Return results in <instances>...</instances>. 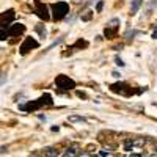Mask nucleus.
Listing matches in <instances>:
<instances>
[{"mask_svg": "<svg viewBox=\"0 0 157 157\" xmlns=\"http://www.w3.org/2000/svg\"><path fill=\"white\" fill-rule=\"evenodd\" d=\"M43 105H52L50 94H44V96H41L39 99H36V101H30L27 105H21L19 109L21 110H36V109L43 107Z\"/></svg>", "mask_w": 157, "mask_h": 157, "instance_id": "f257e3e1", "label": "nucleus"}, {"mask_svg": "<svg viewBox=\"0 0 157 157\" xmlns=\"http://www.w3.org/2000/svg\"><path fill=\"white\" fill-rule=\"evenodd\" d=\"M55 85L60 90H72V88H75V82L72 80V78H69L68 75H63V74L61 75H57Z\"/></svg>", "mask_w": 157, "mask_h": 157, "instance_id": "f03ea898", "label": "nucleus"}, {"mask_svg": "<svg viewBox=\"0 0 157 157\" xmlns=\"http://www.w3.org/2000/svg\"><path fill=\"white\" fill-rule=\"evenodd\" d=\"M54 10V19H63L69 13V5L66 2H58L52 6Z\"/></svg>", "mask_w": 157, "mask_h": 157, "instance_id": "7ed1b4c3", "label": "nucleus"}, {"mask_svg": "<svg viewBox=\"0 0 157 157\" xmlns=\"http://www.w3.org/2000/svg\"><path fill=\"white\" fill-rule=\"evenodd\" d=\"M39 44H38V41H35L33 38H25V41H24V44L21 46V54L22 55H25L29 52V49H36Z\"/></svg>", "mask_w": 157, "mask_h": 157, "instance_id": "20e7f679", "label": "nucleus"}, {"mask_svg": "<svg viewBox=\"0 0 157 157\" xmlns=\"http://www.w3.org/2000/svg\"><path fill=\"white\" fill-rule=\"evenodd\" d=\"M118 25H120V19H112V21L109 22L107 29H105V36H107L109 39L115 36V33H116V30H118Z\"/></svg>", "mask_w": 157, "mask_h": 157, "instance_id": "39448f33", "label": "nucleus"}, {"mask_svg": "<svg viewBox=\"0 0 157 157\" xmlns=\"http://www.w3.org/2000/svg\"><path fill=\"white\" fill-rule=\"evenodd\" d=\"M14 19V10H8V11H5L3 14H2V29H8V27H11L10 25V22Z\"/></svg>", "mask_w": 157, "mask_h": 157, "instance_id": "423d86ee", "label": "nucleus"}, {"mask_svg": "<svg viewBox=\"0 0 157 157\" xmlns=\"http://www.w3.org/2000/svg\"><path fill=\"white\" fill-rule=\"evenodd\" d=\"M24 30H25V27H24L22 24H14V25H11V27H10V30H8V35H10V36L21 35V33H24Z\"/></svg>", "mask_w": 157, "mask_h": 157, "instance_id": "0eeeda50", "label": "nucleus"}, {"mask_svg": "<svg viewBox=\"0 0 157 157\" xmlns=\"http://www.w3.org/2000/svg\"><path fill=\"white\" fill-rule=\"evenodd\" d=\"M36 14L41 17V19H49V13H47V6L46 5H41L38 3V8H36Z\"/></svg>", "mask_w": 157, "mask_h": 157, "instance_id": "6e6552de", "label": "nucleus"}, {"mask_svg": "<svg viewBox=\"0 0 157 157\" xmlns=\"http://www.w3.org/2000/svg\"><path fill=\"white\" fill-rule=\"evenodd\" d=\"M141 3H143V0H132V3H130V13H132V14H135V13L140 10Z\"/></svg>", "mask_w": 157, "mask_h": 157, "instance_id": "1a4fd4ad", "label": "nucleus"}, {"mask_svg": "<svg viewBox=\"0 0 157 157\" xmlns=\"http://www.w3.org/2000/svg\"><path fill=\"white\" fill-rule=\"evenodd\" d=\"M63 155L64 157H77V151H75V148H69V149L64 151Z\"/></svg>", "mask_w": 157, "mask_h": 157, "instance_id": "9d476101", "label": "nucleus"}, {"mask_svg": "<svg viewBox=\"0 0 157 157\" xmlns=\"http://www.w3.org/2000/svg\"><path fill=\"white\" fill-rule=\"evenodd\" d=\"M68 120H69L71 123H77V121H78V123H85V118H83V116H69Z\"/></svg>", "mask_w": 157, "mask_h": 157, "instance_id": "9b49d317", "label": "nucleus"}, {"mask_svg": "<svg viewBox=\"0 0 157 157\" xmlns=\"http://www.w3.org/2000/svg\"><path fill=\"white\" fill-rule=\"evenodd\" d=\"M102 6H104V2L101 0V2L98 3V6H96V11H98V13H101V11H102Z\"/></svg>", "mask_w": 157, "mask_h": 157, "instance_id": "f8f14e48", "label": "nucleus"}, {"mask_svg": "<svg viewBox=\"0 0 157 157\" xmlns=\"http://www.w3.org/2000/svg\"><path fill=\"white\" fill-rule=\"evenodd\" d=\"M115 61H116L118 66H124V63H123V60H121L120 57H116V58H115Z\"/></svg>", "mask_w": 157, "mask_h": 157, "instance_id": "ddd939ff", "label": "nucleus"}, {"mask_svg": "<svg viewBox=\"0 0 157 157\" xmlns=\"http://www.w3.org/2000/svg\"><path fill=\"white\" fill-rule=\"evenodd\" d=\"M91 14H93V13L88 11V14H85V16L82 17V21H90V19H91Z\"/></svg>", "mask_w": 157, "mask_h": 157, "instance_id": "4468645a", "label": "nucleus"}, {"mask_svg": "<svg viewBox=\"0 0 157 157\" xmlns=\"http://www.w3.org/2000/svg\"><path fill=\"white\" fill-rule=\"evenodd\" d=\"M112 75H113V77H116V78H118V77H120V75H121V74H120V72H116V71H115V72H112Z\"/></svg>", "mask_w": 157, "mask_h": 157, "instance_id": "2eb2a0df", "label": "nucleus"}, {"mask_svg": "<svg viewBox=\"0 0 157 157\" xmlns=\"http://www.w3.org/2000/svg\"><path fill=\"white\" fill-rule=\"evenodd\" d=\"M5 80H6V75L2 74V85H5Z\"/></svg>", "mask_w": 157, "mask_h": 157, "instance_id": "dca6fc26", "label": "nucleus"}, {"mask_svg": "<svg viewBox=\"0 0 157 157\" xmlns=\"http://www.w3.org/2000/svg\"><path fill=\"white\" fill-rule=\"evenodd\" d=\"M152 38H154V39H157V30H155V32L152 33Z\"/></svg>", "mask_w": 157, "mask_h": 157, "instance_id": "f3484780", "label": "nucleus"}, {"mask_svg": "<svg viewBox=\"0 0 157 157\" xmlns=\"http://www.w3.org/2000/svg\"><path fill=\"white\" fill-rule=\"evenodd\" d=\"M78 157H90V155H88V154H80Z\"/></svg>", "mask_w": 157, "mask_h": 157, "instance_id": "a211bd4d", "label": "nucleus"}, {"mask_svg": "<svg viewBox=\"0 0 157 157\" xmlns=\"http://www.w3.org/2000/svg\"><path fill=\"white\" fill-rule=\"evenodd\" d=\"M130 157H141V155H137V154H132V155H130Z\"/></svg>", "mask_w": 157, "mask_h": 157, "instance_id": "6ab92c4d", "label": "nucleus"}, {"mask_svg": "<svg viewBox=\"0 0 157 157\" xmlns=\"http://www.w3.org/2000/svg\"><path fill=\"white\" fill-rule=\"evenodd\" d=\"M123 157H124V155H123Z\"/></svg>", "mask_w": 157, "mask_h": 157, "instance_id": "aec40b11", "label": "nucleus"}]
</instances>
